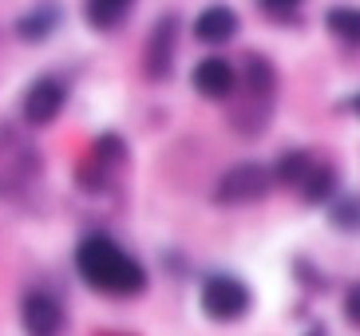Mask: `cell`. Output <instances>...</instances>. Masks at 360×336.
I'll return each mask as SVG.
<instances>
[{"instance_id":"7c38bea8","label":"cell","mask_w":360,"mask_h":336,"mask_svg":"<svg viewBox=\"0 0 360 336\" xmlns=\"http://www.w3.org/2000/svg\"><path fill=\"white\" fill-rule=\"evenodd\" d=\"M337 186H340V170L337 162H328V158H313V167H309L305 182L297 186V198L305 202V206H328V202L337 198Z\"/></svg>"},{"instance_id":"8992f818","label":"cell","mask_w":360,"mask_h":336,"mask_svg":"<svg viewBox=\"0 0 360 336\" xmlns=\"http://www.w3.org/2000/svg\"><path fill=\"white\" fill-rule=\"evenodd\" d=\"M269 190H274L269 167H262V162H233V167H226L218 174L210 202L214 206H257V202L269 198Z\"/></svg>"},{"instance_id":"ffe728a7","label":"cell","mask_w":360,"mask_h":336,"mask_svg":"<svg viewBox=\"0 0 360 336\" xmlns=\"http://www.w3.org/2000/svg\"><path fill=\"white\" fill-rule=\"evenodd\" d=\"M340 313H345V321H349L352 328H360V281L345 289V301H340Z\"/></svg>"},{"instance_id":"603a6c76","label":"cell","mask_w":360,"mask_h":336,"mask_svg":"<svg viewBox=\"0 0 360 336\" xmlns=\"http://www.w3.org/2000/svg\"><path fill=\"white\" fill-rule=\"evenodd\" d=\"M103 336H131V332H103Z\"/></svg>"},{"instance_id":"5bb4252c","label":"cell","mask_w":360,"mask_h":336,"mask_svg":"<svg viewBox=\"0 0 360 336\" xmlns=\"http://www.w3.org/2000/svg\"><path fill=\"white\" fill-rule=\"evenodd\" d=\"M313 150H305V147H289V150H281V155L274 158V167H269V174H274V186H285V190H293L297 194V186L305 182V174H309V167H313Z\"/></svg>"},{"instance_id":"7402d4cb","label":"cell","mask_w":360,"mask_h":336,"mask_svg":"<svg viewBox=\"0 0 360 336\" xmlns=\"http://www.w3.org/2000/svg\"><path fill=\"white\" fill-rule=\"evenodd\" d=\"M305 336H328V328H325V325H309Z\"/></svg>"},{"instance_id":"7a4b0ae2","label":"cell","mask_w":360,"mask_h":336,"mask_svg":"<svg viewBox=\"0 0 360 336\" xmlns=\"http://www.w3.org/2000/svg\"><path fill=\"white\" fill-rule=\"evenodd\" d=\"M277 87H281V72L277 63L262 52H245L238 63V91L230 99V131L245 143H254L269 131L277 115Z\"/></svg>"},{"instance_id":"2e32d148","label":"cell","mask_w":360,"mask_h":336,"mask_svg":"<svg viewBox=\"0 0 360 336\" xmlns=\"http://www.w3.org/2000/svg\"><path fill=\"white\" fill-rule=\"evenodd\" d=\"M328 226L345 238H360V194H337V198L325 206Z\"/></svg>"},{"instance_id":"6da1fadb","label":"cell","mask_w":360,"mask_h":336,"mask_svg":"<svg viewBox=\"0 0 360 336\" xmlns=\"http://www.w3.org/2000/svg\"><path fill=\"white\" fill-rule=\"evenodd\" d=\"M75 277L91 293H103L111 301H135L150 285L147 265L107 233H87L84 242L75 245Z\"/></svg>"},{"instance_id":"ba28073f","label":"cell","mask_w":360,"mask_h":336,"mask_svg":"<svg viewBox=\"0 0 360 336\" xmlns=\"http://www.w3.org/2000/svg\"><path fill=\"white\" fill-rule=\"evenodd\" d=\"M68 99H72V79L52 75V72L36 75L32 84H28V91H24V99H20V115L28 127H48V123L60 119Z\"/></svg>"},{"instance_id":"52a82bcc","label":"cell","mask_w":360,"mask_h":336,"mask_svg":"<svg viewBox=\"0 0 360 336\" xmlns=\"http://www.w3.org/2000/svg\"><path fill=\"white\" fill-rule=\"evenodd\" d=\"M179 32H182L179 12H162L159 20L150 24L147 44H143V60H139L147 84H167L170 79L174 60H179Z\"/></svg>"},{"instance_id":"44dd1931","label":"cell","mask_w":360,"mask_h":336,"mask_svg":"<svg viewBox=\"0 0 360 336\" xmlns=\"http://www.w3.org/2000/svg\"><path fill=\"white\" fill-rule=\"evenodd\" d=\"M340 111H349L352 119H360V91H352L349 99H340Z\"/></svg>"},{"instance_id":"9a60e30c","label":"cell","mask_w":360,"mask_h":336,"mask_svg":"<svg viewBox=\"0 0 360 336\" xmlns=\"http://www.w3.org/2000/svg\"><path fill=\"white\" fill-rule=\"evenodd\" d=\"M131 12H135L131 0H91L84 4V20L91 32H119L131 20Z\"/></svg>"},{"instance_id":"d6986e66","label":"cell","mask_w":360,"mask_h":336,"mask_svg":"<svg viewBox=\"0 0 360 336\" xmlns=\"http://www.w3.org/2000/svg\"><path fill=\"white\" fill-rule=\"evenodd\" d=\"M293 277L301 281V289H305V293H325L328 285H333V281H328V277L317 269V265H309L305 257H297V261H293Z\"/></svg>"},{"instance_id":"30bf717a","label":"cell","mask_w":360,"mask_h":336,"mask_svg":"<svg viewBox=\"0 0 360 336\" xmlns=\"http://www.w3.org/2000/svg\"><path fill=\"white\" fill-rule=\"evenodd\" d=\"M191 84L202 99H210V103H230L233 91H238V63H230L218 52L202 56L191 72Z\"/></svg>"},{"instance_id":"3957f363","label":"cell","mask_w":360,"mask_h":336,"mask_svg":"<svg viewBox=\"0 0 360 336\" xmlns=\"http://www.w3.org/2000/svg\"><path fill=\"white\" fill-rule=\"evenodd\" d=\"M44 174V155L16 123H0V198H20Z\"/></svg>"},{"instance_id":"4fadbf2b","label":"cell","mask_w":360,"mask_h":336,"mask_svg":"<svg viewBox=\"0 0 360 336\" xmlns=\"http://www.w3.org/2000/svg\"><path fill=\"white\" fill-rule=\"evenodd\" d=\"M60 24H64V8H60V4H36V8H28V12L16 16V40L44 44Z\"/></svg>"},{"instance_id":"9c48e42d","label":"cell","mask_w":360,"mask_h":336,"mask_svg":"<svg viewBox=\"0 0 360 336\" xmlns=\"http://www.w3.org/2000/svg\"><path fill=\"white\" fill-rule=\"evenodd\" d=\"M20 328L28 336H64L68 332V305L52 289H28L20 297Z\"/></svg>"},{"instance_id":"8fae6325","label":"cell","mask_w":360,"mask_h":336,"mask_svg":"<svg viewBox=\"0 0 360 336\" xmlns=\"http://www.w3.org/2000/svg\"><path fill=\"white\" fill-rule=\"evenodd\" d=\"M238 28H242V20H238V12L230 4H206L194 16V40L202 48H226L238 36Z\"/></svg>"},{"instance_id":"5b68a950","label":"cell","mask_w":360,"mask_h":336,"mask_svg":"<svg viewBox=\"0 0 360 336\" xmlns=\"http://www.w3.org/2000/svg\"><path fill=\"white\" fill-rule=\"evenodd\" d=\"M198 309H202L206 321H214V325H238V321L250 316V309H254V289H250L238 273H226V269L206 273L198 285Z\"/></svg>"},{"instance_id":"ac0fdd59","label":"cell","mask_w":360,"mask_h":336,"mask_svg":"<svg viewBox=\"0 0 360 336\" xmlns=\"http://www.w3.org/2000/svg\"><path fill=\"white\" fill-rule=\"evenodd\" d=\"M257 16L277 28H301L305 24V8L301 4H277V0H257Z\"/></svg>"},{"instance_id":"e0dca14e","label":"cell","mask_w":360,"mask_h":336,"mask_svg":"<svg viewBox=\"0 0 360 336\" xmlns=\"http://www.w3.org/2000/svg\"><path fill=\"white\" fill-rule=\"evenodd\" d=\"M325 28L340 48H360V8H345V4L328 8L325 12Z\"/></svg>"},{"instance_id":"277c9868","label":"cell","mask_w":360,"mask_h":336,"mask_svg":"<svg viewBox=\"0 0 360 336\" xmlns=\"http://www.w3.org/2000/svg\"><path fill=\"white\" fill-rule=\"evenodd\" d=\"M127 162H131V147L123 143V135L103 131V135H96L87 143V150L75 162V186L84 194H107L123 179Z\"/></svg>"}]
</instances>
